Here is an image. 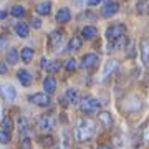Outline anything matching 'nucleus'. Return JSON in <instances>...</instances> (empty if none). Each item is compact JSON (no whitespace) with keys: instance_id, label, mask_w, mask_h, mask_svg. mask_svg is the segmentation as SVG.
Returning <instances> with one entry per match:
<instances>
[{"instance_id":"f257e3e1","label":"nucleus","mask_w":149,"mask_h":149,"mask_svg":"<svg viewBox=\"0 0 149 149\" xmlns=\"http://www.w3.org/2000/svg\"><path fill=\"white\" fill-rule=\"evenodd\" d=\"M95 131H96L95 123L90 121V119H81V121H78V124L73 129V138L78 143H86V141H90L93 138Z\"/></svg>"},{"instance_id":"2eb2a0df","label":"nucleus","mask_w":149,"mask_h":149,"mask_svg":"<svg viewBox=\"0 0 149 149\" xmlns=\"http://www.w3.org/2000/svg\"><path fill=\"white\" fill-rule=\"evenodd\" d=\"M70 18H71L70 8H60V10L56 12V22H58V23H66Z\"/></svg>"},{"instance_id":"4be33fe9","label":"nucleus","mask_w":149,"mask_h":149,"mask_svg":"<svg viewBox=\"0 0 149 149\" xmlns=\"http://www.w3.org/2000/svg\"><path fill=\"white\" fill-rule=\"evenodd\" d=\"M136 12H138L139 15H146L149 12V3L148 0H139L138 5H136Z\"/></svg>"},{"instance_id":"39448f33","label":"nucleus","mask_w":149,"mask_h":149,"mask_svg":"<svg viewBox=\"0 0 149 149\" xmlns=\"http://www.w3.org/2000/svg\"><path fill=\"white\" fill-rule=\"evenodd\" d=\"M98 63H100V58H98V55L96 53H86L85 56H83V60H81V66L86 68V70L96 68Z\"/></svg>"},{"instance_id":"4468645a","label":"nucleus","mask_w":149,"mask_h":149,"mask_svg":"<svg viewBox=\"0 0 149 149\" xmlns=\"http://www.w3.org/2000/svg\"><path fill=\"white\" fill-rule=\"evenodd\" d=\"M15 33H17L20 38H27L28 33H30V30H28V25L25 23V22H18V23L15 25Z\"/></svg>"},{"instance_id":"c85d7f7f","label":"nucleus","mask_w":149,"mask_h":149,"mask_svg":"<svg viewBox=\"0 0 149 149\" xmlns=\"http://www.w3.org/2000/svg\"><path fill=\"white\" fill-rule=\"evenodd\" d=\"M8 143H10V133L0 129V144H8Z\"/></svg>"},{"instance_id":"1a4fd4ad","label":"nucleus","mask_w":149,"mask_h":149,"mask_svg":"<svg viewBox=\"0 0 149 149\" xmlns=\"http://www.w3.org/2000/svg\"><path fill=\"white\" fill-rule=\"evenodd\" d=\"M78 101V91L74 90V88H70V90L65 91L63 98H61V104L63 106H68L71 103H76Z\"/></svg>"},{"instance_id":"7c9ffc66","label":"nucleus","mask_w":149,"mask_h":149,"mask_svg":"<svg viewBox=\"0 0 149 149\" xmlns=\"http://www.w3.org/2000/svg\"><path fill=\"white\" fill-rule=\"evenodd\" d=\"M0 74H7V65L3 61H0Z\"/></svg>"},{"instance_id":"20e7f679","label":"nucleus","mask_w":149,"mask_h":149,"mask_svg":"<svg viewBox=\"0 0 149 149\" xmlns=\"http://www.w3.org/2000/svg\"><path fill=\"white\" fill-rule=\"evenodd\" d=\"M37 126L40 131H43V133H48V131H52L55 126V118L50 114V113H47V114H42V116L38 118V123Z\"/></svg>"},{"instance_id":"6e6552de","label":"nucleus","mask_w":149,"mask_h":149,"mask_svg":"<svg viewBox=\"0 0 149 149\" xmlns=\"http://www.w3.org/2000/svg\"><path fill=\"white\" fill-rule=\"evenodd\" d=\"M28 100L37 106H48L50 104V96H47V93H35V95L28 96Z\"/></svg>"},{"instance_id":"a211bd4d","label":"nucleus","mask_w":149,"mask_h":149,"mask_svg":"<svg viewBox=\"0 0 149 149\" xmlns=\"http://www.w3.org/2000/svg\"><path fill=\"white\" fill-rule=\"evenodd\" d=\"M33 56H35V52H33L32 48L25 47L20 52V58H22V61H23V63H30V61L33 60Z\"/></svg>"},{"instance_id":"f704fd0d","label":"nucleus","mask_w":149,"mask_h":149,"mask_svg":"<svg viewBox=\"0 0 149 149\" xmlns=\"http://www.w3.org/2000/svg\"><path fill=\"white\" fill-rule=\"evenodd\" d=\"M53 149H68V146L66 144H56V146H53Z\"/></svg>"},{"instance_id":"423d86ee","label":"nucleus","mask_w":149,"mask_h":149,"mask_svg":"<svg viewBox=\"0 0 149 149\" xmlns=\"http://www.w3.org/2000/svg\"><path fill=\"white\" fill-rule=\"evenodd\" d=\"M0 96L5 100V101H13L17 98V90L12 85H2L0 86Z\"/></svg>"},{"instance_id":"393cba45","label":"nucleus","mask_w":149,"mask_h":149,"mask_svg":"<svg viewBox=\"0 0 149 149\" xmlns=\"http://www.w3.org/2000/svg\"><path fill=\"white\" fill-rule=\"evenodd\" d=\"M128 45V40H126V37H121V38H118V40H114L111 45V48H114V50H118V48H124Z\"/></svg>"},{"instance_id":"c756f323","label":"nucleus","mask_w":149,"mask_h":149,"mask_svg":"<svg viewBox=\"0 0 149 149\" xmlns=\"http://www.w3.org/2000/svg\"><path fill=\"white\" fill-rule=\"evenodd\" d=\"M20 149H32V143H30V139H28V138H22Z\"/></svg>"},{"instance_id":"c9c22d12","label":"nucleus","mask_w":149,"mask_h":149,"mask_svg":"<svg viewBox=\"0 0 149 149\" xmlns=\"http://www.w3.org/2000/svg\"><path fill=\"white\" fill-rule=\"evenodd\" d=\"M5 17H7V13H5V12H3V10H0V20H3Z\"/></svg>"},{"instance_id":"2f4dec72","label":"nucleus","mask_w":149,"mask_h":149,"mask_svg":"<svg viewBox=\"0 0 149 149\" xmlns=\"http://www.w3.org/2000/svg\"><path fill=\"white\" fill-rule=\"evenodd\" d=\"M32 27H35V28H40V27H42V22L38 20V18H33V20H32Z\"/></svg>"},{"instance_id":"7ed1b4c3","label":"nucleus","mask_w":149,"mask_h":149,"mask_svg":"<svg viewBox=\"0 0 149 149\" xmlns=\"http://www.w3.org/2000/svg\"><path fill=\"white\" fill-rule=\"evenodd\" d=\"M124 35H126V27L123 23H114V25L106 28V38L109 42H114L118 38L124 37Z\"/></svg>"},{"instance_id":"e433bc0d","label":"nucleus","mask_w":149,"mask_h":149,"mask_svg":"<svg viewBox=\"0 0 149 149\" xmlns=\"http://www.w3.org/2000/svg\"><path fill=\"white\" fill-rule=\"evenodd\" d=\"M98 149H113V148H109V146H100Z\"/></svg>"},{"instance_id":"9b49d317","label":"nucleus","mask_w":149,"mask_h":149,"mask_svg":"<svg viewBox=\"0 0 149 149\" xmlns=\"http://www.w3.org/2000/svg\"><path fill=\"white\" fill-rule=\"evenodd\" d=\"M118 68H119V63H118L116 60H109V61L104 65V70H103V74H101L103 80H106L108 76H111V74L114 73Z\"/></svg>"},{"instance_id":"f8f14e48","label":"nucleus","mask_w":149,"mask_h":149,"mask_svg":"<svg viewBox=\"0 0 149 149\" xmlns=\"http://www.w3.org/2000/svg\"><path fill=\"white\" fill-rule=\"evenodd\" d=\"M17 78H18V81H20L23 86H30L32 85V74L28 73L27 70H18Z\"/></svg>"},{"instance_id":"ddd939ff","label":"nucleus","mask_w":149,"mask_h":149,"mask_svg":"<svg viewBox=\"0 0 149 149\" xmlns=\"http://www.w3.org/2000/svg\"><path fill=\"white\" fill-rule=\"evenodd\" d=\"M98 119H100V123H101L104 128H111V126H113V116L108 111H100Z\"/></svg>"},{"instance_id":"72a5a7b5","label":"nucleus","mask_w":149,"mask_h":149,"mask_svg":"<svg viewBox=\"0 0 149 149\" xmlns=\"http://www.w3.org/2000/svg\"><path fill=\"white\" fill-rule=\"evenodd\" d=\"M5 47H7V38H2L0 40V50H3Z\"/></svg>"},{"instance_id":"b1692460","label":"nucleus","mask_w":149,"mask_h":149,"mask_svg":"<svg viewBox=\"0 0 149 149\" xmlns=\"http://www.w3.org/2000/svg\"><path fill=\"white\" fill-rule=\"evenodd\" d=\"M10 13H12V17H17V18H22V17H25V8L22 5H13L12 7V10H10Z\"/></svg>"},{"instance_id":"f03ea898","label":"nucleus","mask_w":149,"mask_h":149,"mask_svg":"<svg viewBox=\"0 0 149 149\" xmlns=\"http://www.w3.org/2000/svg\"><path fill=\"white\" fill-rule=\"evenodd\" d=\"M78 104H80V109L85 113V114H93V113H96L101 108L100 101H98L96 98H93V96H85V98H81Z\"/></svg>"},{"instance_id":"9d476101","label":"nucleus","mask_w":149,"mask_h":149,"mask_svg":"<svg viewBox=\"0 0 149 149\" xmlns=\"http://www.w3.org/2000/svg\"><path fill=\"white\" fill-rule=\"evenodd\" d=\"M118 10H119V3H116V2H108V3H104V7L101 8V15L109 18V17H113L114 13H118Z\"/></svg>"},{"instance_id":"bb28decb","label":"nucleus","mask_w":149,"mask_h":149,"mask_svg":"<svg viewBox=\"0 0 149 149\" xmlns=\"http://www.w3.org/2000/svg\"><path fill=\"white\" fill-rule=\"evenodd\" d=\"M60 66H61V65H60L58 60H53V61H50V63L47 65V71H50V73H56V71L60 70Z\"/></svg>"},{"instance_id":"473e14b6","label":"nucleus","mask_w":149,"mask_h":149,"mask_svg":"<svg viewBox=\"0 0 149 149\" xmlns=\"http://www.w3.org/2000/svg\"><path fill=\"white\" fill-rule=\"evenodd\" d=\"M101 0H86V5H90V7H95V5H98Z\"/></svg>"},{"instance_id":"0eeeda50","label":"nucleus","mask_w":149,"mask_h":149,"mask_svg":"<svg viewBox=\"0 0 149 149\" xmlns=\"http://www.w3.org/2000/svg\"><path fill=\"white\" fill-rule=\"evenodd\" d=\"M139 52H141V60L146 68H149V38H143L139 43Z\"/></svg>"},{"instance_id":"5701e85b","label":"nucleus","mask_w":149,"mask_h":149,"mask_svg":"<svg viewBox=\"0 0 149 149\" xmlns=\"http://www.w3.org/2000/svg\"><path fill=\"white\" fill-rule=\"evenodd\" d=\"M12 128H13V121H12V118L5 116L3 119H2L0 129H2V131H7V133H12Z\"/></svg>"},{"instance_id":"cd10ccee","label":"nucleus","mask_w":149,"mask_h":149,"mask_svg":"<svg viewBox=\"0 0 149 149\" xmlns=\"http://www.w3.org/2000/svg\"><path fill=\"white\" fill-rule=\"evenodd\" d=\"M61 33L60 32H53V33H50V42H52V45H55V47H56V45H58L60 42H61Z\"/></svg>"},{"instance_id":"412c9836","label":"nucleus","mask_w":149,"mask_h":149,"mask_svg":"<svg viewBox=\"0 0 149 149\" xmlns=\"http://www.w3.org/2000/svg\"><path fill=\"white\" fill-rule=\"evenodd\" d=\"M18 60H20V55H18V52H17L15 48H10V50L7 52V61H8L10 65H15Z\"/></svg>"},{"instance_id":"f3484780","label":"nucleus","mask_w":149,"mask_h":149,"mask_svg":"<svg viewBox=\"0 0 149 149\" xmlns=\"http://www.w3.org/2000/svg\"><path fill=\"white\" fill-rule=\"evenodd\" d=\"M43 88L47 93H53L56 90V80H55L53 76H47L45 80H43Z\"/></svg>"},{"instance_id":"aec40b11","label":"nucleus","mask_w":149,"mask_h":149,"mask_svg":"<svg viewBox=\"0 0 149 149\" xmlns=\"http://www.w3.org/2000/svg\"><path fill=\"white\" fill-rule=\"evenodd\" d=\"M81 45H83V40H81L80 37H73L68 43V50L70 52H78L81 48Z\"/></svg>"},{"instance_id":"dca6fc26","label":"nucleus","mask_w":149,"mask_h":149,"mask_svg":"<svg viewBox=\"0 0 149 149\" xmlns=\"http://www.w3.org/2000/svg\"><path fill=\"white\" fill-rule=\"evenodd\" d=\"M81 35H83V38H86V40H95L96 35H98V30H96V27H93V25H88V27H85L81 30Z\"/></svg>"},{"instance_id":"6ab92c4d","label":"nucleus","mask_w":149,"mask_h":149,"mask_svg":"<svg viewBox=\"0 0 149 149\" xmlns=\"http://www.w3.org/2000/svg\"><path fill=\"white\" fill-rule=\"evenodd\" d=\"M35 10H37L38 15H48V13L52 12V3H50V2H42V3L37 5Z\"/></svg>"},{"instance_id":"a878e982","label":"nucleus","mask_w":149,"mask_h":149,"mask_svg":"<svg viewBox=\"0 0 149 149\" xmlns=\"http://www.w3.org/2000/svg\"><path fill=\"white\" fill-rule=\"evenodd\" d=\"M76 66H78V63H76V60H73V58L66 60V61L63 63V68L66 70V71H74Z\"/></svg>"}]
</instances>
